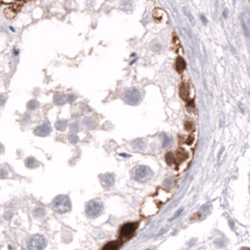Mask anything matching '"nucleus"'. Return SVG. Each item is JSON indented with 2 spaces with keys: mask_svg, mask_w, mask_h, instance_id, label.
I'll use <instances>...</instances> for the list:
<instances>
[{
  "mask_svg": "<svg viewBox=\"0 0 250 250\" xmlns=\"http://www.w3.org/2000/svg\"><path fill=\"white\" fill-rule=\"evenodd\" d=\"M52 207L59 214H65L70 212L72 209V202L70 200V197L66 195L56 196L52 202Z\"/></svg>",
  "mask_w": 250,
  "mask_h": 250,
  "instance_id": "1",
  "label": "nucleus"
},
{
  "mask_svg": "<svg viewBox=\"0 0 250 250\" xmlns=\"http://www.w3.org/2000/svg\"><path fill=\"white\" fill-rule=\"evenodd\" d=\"M46 244L47 241L43 235L35 234L28 240L27 247L29 250H43Z\"/></svg>",
  "mask_w": 250,
  "mask_h": 250,
  "instance_id": "2",
  "label": "nucleus"
},
{
  "mask_svg": "<svg viewBox=\"0 0 250 250\" xmlns=\"http://www.w3.org/2000/svg\"><path fill=\"white\" fill-rule=\"evenodd\" d=\"M152 176H153V172H152L151 168L148 167H145V166L137 167L134 172V180L141 182H145L149 181L152 178Z\"/></svg>",
  "mask_w": 250,
  "mask_h": 250,
  "instance_id": "3",
  "label": "nucleus"
},
{
  "mask_svg": "<svg viewBox=\"0 0 250 250\" xmlns=\"http://www.w3.org/2000/svg\"><path fill=\"white\" fill-rule=\"evenodd\" d=\"M103 212V204L98 200H90L86 207V213L89 217H97Z\"/></svg>",
  "mask_w": 250,
  "mask_h": 250,
  "instance_id": "4",
  "label": "nucleus"
},
{
  "mask_svg": "<svg viewBox=\"0 0 250 250\" xmlns=\"http://www.w3.org/2000/svg\"><path fill=\"white\" fill-rule=\"evenodd\" d=\"M136 228H137V223H127V224L123 225L121 227L120 232V237L124 240L129 239L134 234Z\"/></svg>",
  "mask_w": 250,
  "mask_h": 250,
  "instance_id": "5",
  "label": "nucleus"
},
{
  "mask_svg": "<svg viewBox=\"0 0 250 250\" xmlns=\"http://www.w3.org/2000/svg\"><path fill=\"white\" fill-rule=\"evenodd\" d=\"M100 182H101L102 185L106 187V188H109L111 187L114 182H115V177L113 174H110V173H107V174H103L100 176Z\"/></svg>",
  "mask_w": 250,
  "mask_h": 250,
  "instance_id": "6",
  "label": "nucleus"
},
{
  "mask_svg": "<svg viewBox=\"0 0 250 250\" xmlns=\"http://www.w3.org/2000/svg\"><path fill=\"white\" fill-rule=\"evenodd\" d=\"M153 17L158 23H161V22H164V21L167 20V13L162 9H155L153 11Z\"/></svg>",
  "mask_w": 250,
  "mask_h": 250,
  "instance_id": "7",
  "label": "nucleus"
},
{
  "mask_svg": "<svg viewBox=\"0 0 250 250\" xmlns=\"http://www.w3.org/2000/svg\"><path fill=\"white\" fill-rule=\"evenodd\" d=\"M51 132V127L49 126V124H42L35 129V134L39 136H46Z\"/></svg>",
  "mask_w": 250,
  "mask_h": 250,
  "instance_id": "8",
  "label": "nucleus"
},
{
  "mask_svg": "<svg viewBox=\"0 0 250 250\" xmlns=\"http://www.w3.org/2000/svg\"><path fill=\"white\" fill-rule=\"evenodd\" d=\"M189 92H190V89H189V86L185 83H182L180 87V96L182 100L186 101L189 97Z\"/></svg>",
  "mask_w": 250,
  "mask_h": 250,
  "instance_id": "9",
  "label": "nucleus"
},
{
  "mask_svg": "<svg viewBox=\"0 0 250 250\" xmlns=\"http://www.w3.org/2000/svg\"><path fill=\"white\" fill-rule=\"evenodd\" d=\"M185 66H186V63L184 61V59L181 57H179L177 59H176V63H175V69L178 73H182L185 69Z\"/></svg>",
  "mask_w": 250,
  "mask_h": 250,
  "instance_id": "10",
  "label": "nucleus"
},
{
  "mask_svg": "<svg viewBox=\"0 0 250 250\" xmlns=\"http://www.w3.org/2000/svg\"><path fill=\"white\" fill-rule=\"evenodd\" d=\"M39 162L36 158L34 157H27L26 159V166L29 168H36L39 167Z\"/></svg>",
  "mask_w": 250,
  "mask_h": 250,
  "instance_id": "11",
  "label": "nucleus"
},
{
  "mask_svg": "<svg viewBox=\"0 0 250 250\" xmlns=\"http://www.w3.org/2000/svg\"><path fill=\"white\" fill-rule=\"evenodd\" d=\"M119 247L118 242H111L108 243L107 244L105 245V247L103 248V250H117Z\"/></svg>",
  "mask_w": 250,
  "mask_h": 250,
  "instance_id": "12",
  "label": "nucleus"
},
{
  "mask_svg": "<svg viewBox=\"0 0 250 250\" xmlns=\"http://www.w3.org/2000/svg\"><path fill=\"white\" fill-rule=\"evenodd\" d=\"M66 126H67V122H66V120H59V121H58L57 124H56V128H57L59 131H63V130H65Z\"/></svg>",
  "mask_w": 250,
  "mask_h": 250,
  "instance_id": "13",
  "label": "nucleus"
},
{
  "mask_svg": "<svg viewBox=\"0 0 250 250\" xmlns=\"http://www.w3.org/2000/svg\"><path fill=\"white\" fill-rule=\"evenodd\" d=\"M38 106H39V103L36 101V100H31V101L28 102V104H27V107L31 110L36 109L38 107Z\"/></svg>",
  "mask_w": 250,
  "mask_h": 250,
  "instance_id": "14",
  "label": "nucleus"
},
{
  "mask_svg": "<svg viewBox=\"0 0 250 250\" xmlns=\"http://www.w3.org/2000/svg\"><path fill=\"white\" fill-rule=\"evenodd\" d=\"M44 215H45V212L42 208H37L34 211V215L36 217H42Z\"/></svg>",
  "mask_w": 250,
  "mask_h": 250,
  "instance_id": "15",
  "label": "nucleus"
},
{
  "mask_svg": "<svg viewBox=\"0 0 250 250\" xmlns=\"http://www.w3.org/2000/svg\"><path fill=\"white\" fill-rule=\"evenodd\" d=\"M166 158H167V163H168L169 165H170V164H172V163L174 162V160H175V157H174V155H173L172 153H168L167 154Z\"/></svg>",
  "mask_w": 250,
  "mask_h": 250,
  "instance_id": "16",
  "label": "nucleus"
},
{
  "mask_svg": "<svg viewBox=\"0 0 250 250\" xmlns=\"http://www.w3.org/2000/svg\"><path fill=\"white\" fill-rule=\"evenodd\" d=\"M12 215H13V214H12V212H10V211L4 213V218H5L6 220H11V219L12 218Z\"/></svg>",
  "mask_w": 250,
  "mask_h": 250,
  "instance_id": "17",
  "label": "nucleus"
},
{
  "mask_svg": "<svg viewBox=\"0 0 250 250\" xmlns=\"http://www.w3.org/2000/svg\"><path fill=\"white\" fill-rule=\"evenodd\" d=\"M6 100H7V98L5 95H2V94L0 95V106H3L6 103Z\"/></svg>",
  "mask_w": 250,
  "mask_h": 250,
  "instance_id": "18",
  "label": "nucleus"
},
{
  "mask_svg": "<svg viewBox=\"0 0 250 250\" xmlns=\"http://www.w3.org/2000/svg\"><path fill=\"white\" fill-rule=\"evenodd\" d=\"M7 175H8V173H7V171L5 169H0V178L4 179V178L7 177Z\"/></svg>",
  "mask_w": 250,
  "mask_h": 250,
  "instance_id": "19",
  "label": "nucleus"
},
{
  "mask_svg": "<svg viewBox=\"0 0 250 250\" xmlns=\"http://www.w3.org/2000/svg\"><path fill=\"white\" fill-rule=\"evenodd\" d=\"M76 140H77L76 136H70V141H71V142L74 143V142H76Z\"/></svg>",
  "mask_w": 250,
  "mask_h": 250,
  "instance_id": "20",
  "label": "nucleus"
},
{
  "mask_svg": "<svg viewBox=\"0 0 250 250\" xmlns=\"http://www.w3.org/2000/svg\"><path fill=\"white\" fill-rule=\"evenodd\" d=\"M201 19H202V21H203V23H204V24H206V23H207V19H206V18H205L203 15L201 16Z\"/></svg>",
  "mask_w": 250,
  "mask_h": 250,
  "instance_id": "21",
  "label": "nucleus"
},
{
  "mask_svg": "<svg viewBox=\"0 0 250 250\" xmlns=\"http://www.w3.org/2000/svg\"><path fill=\"white\" fill-rule=\"evenodd\" d=\"M4 151V148H3V146H2V144H0V152H3Z\"/></svg>",
  "mask_w": 250,
  "mask_h": 250,
  "instance_id": "22",
  "label": "nucleus"
},
{
  "mask_svg": "<svg viewBox=\"0 0 250 250\" xmlns=\"http://www.w3.org/2000/svg\"><path fill=\"white\" fill-rule=\"evenodd\" d=\"M223 16H224V17H225V18H226V17H227V11H225V12H223Z\"/></svg>",
  "mask_w": 250,
  "mask_h": 250,
  "instance_id": "23",
  "label": "nucleus"
},
{
  "mask_svg": "<svg viewBox=\"0 0 250 250\" xmlns=\"http://www.w3.org/2000/svg\"><path fill=\"white\" fill-rule=\"evenodd\" d=\"M16 1H24V0H16Z\"/></svg>",
  "mask_w": 250,
  "mask_h": 250,
  "instance_id": "24",
  "label": "nucleus"
}]
</instances>
